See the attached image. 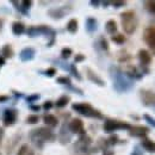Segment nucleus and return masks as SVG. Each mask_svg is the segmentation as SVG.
Wrapping results in <instances>:
<instances>
[{
	"label": "nucleus",
	"instance_id": "nucleus-37",
	"mask_svg": "<svg viewBox=\"0 0 155 155\" xmlns=\"http://www.w3.org/2000/svg\"><path fill=\"white\" fill-rule=\"evenodd\" d=\"M43 74H44V75H47L48 78L55 77V75H56V68L50 67V68H48L47 71H44V72H43Z\"/></svg>",
	"mask_w": 155,
	"mask_h": 155
},
{
	"label": "nucleus",
	"instance_id": "nucleus-10",
	"mask_svg": "<svg viewBox=\"0 0 155 155\" xmlns=\"http://www.w3.org/2000/svg\"><path fill=\"white\" fill-rule=\"evenodd\" d=\"M140 98H141V103L144 106L152 107L155 106V92L150 90H140Z\"/></svg>",
	"mask_w": 155,
	"mask_h": 155
},
{
	"label": "nucleus",
	"instance_id": "nucleus-31",
	"mask_svg": "<svg viewBox=\"0 0 155 155\" xmlns=\"http://www.w3.org/2000/svg\"><path fill=\"white\" fill-rule=\"evenodd\" d=\"M56 82L60 84V85H66V86H69V85H72V81H71V78L69 77H58L56 79Z\"/></svg>",
	"mask_w": 155,
	"mask_h": 155
},
{
	"label": "nucleus",
	"instance_id": "nucleus-22",
	"mask_svg": "<svg viewBox=\"0 0 155 155\" xmlns=\"http://www.w3.org/2000/svg\"><path fill=\"white\" fill-rule=\"evenodd\" d=\"M12 32H13V35H16V36H20V35H23L24 34V31H25V25H24V23H21V21H15V23H12Z\"/></svg>",
	"mask_w": 155,
	"mask_h": 155
},
{
	"label": "nucleus",
	"instance_id": "nucleus-36",
	"mask_svg": "<svg viewBox=\"0 0 155 155\" xmlns=\"http://www.w3.org/2000/svg\"><path fill=\"white\" fill-rule=\"evenodd\" d=\"M143 119L149 124V125H152V128H154L155 129V119L153 117L150 116V115H148V114H144L143 115Z\"/></svg>",
	"mask_w": 155,
	"mask_h": 155
},
{
	"label": "nucleus",
	"instance_id": "nucleus-52",
	"mask_svg": "<svg viewBox=\"0 0 155 155\" xmlns=\"http://www.w3.org/2000/svg\"><path fill=\"white\" fill-rule=\"evenodd\" d=\"M104 155H114L112 152H109V150H106V152H104Z\"/></svg>",
	"mask_w": 155,
	"mask_h": 155
},
{
	"label": "nucleus",
	"instance_id": "nucleus-9",
	"mask_svg": "<svg viewBox=\"0 0 155 155\" xmlns=\"http://www.w3.org/2000/svg\"><path fill=\"white\" fill-rule=\"evenodd\" d=\"M72 10H73L72 5H63V6H60V7H56V8L49 10V11H48V15H49L50 18L58 20V19L64 18Z\"/></svg>",
	"mask_w": 155,
	"mask_h": 155
},
{
	"label": "nucleus",
	"instance_id": "nucleus-50",
	"mask_svg": "<svg viewBox=\"0 0 155 155\" xmlns=\"http://www.w3.org/2000/svg\"><path fill=\"white\" fill-rule=\"evenodd\" d=\"M4 64H5V58H2V56H0V67L4 66Z\"/></svg>",
	"mask_w": 155,
	"mask_h": 155
},
{
	"label": "nucleus",
	"instance_id": "nucleus-20",
	"mask_svg": "<svg viewBox=\"0 0 155 155\" xmlns=\"http://www.w3.org/2000/svg\"><path fill=\"white\" fill-rule=\"evenodd\" d=\"M98 29V20L93 17H88L86 19V30L88 34H93L96 32Z\"/></svg>",
	"mask_w": 155,
	"mask_h": 155
},
{
	"label": "nucleus",
	"instance_id": "nucleus-33",
	"mask_svg": "<svg viewBox=\"0 0 155 155\" xmlns=\"http://www.w3.org/2000/svg\"><path fill=\"white\" fill-rule=\"evenodd\" d=\"M99 45L103 50L105 51H109V43H107V39L105 38L104 36H100L99 37Z\"/></svg>",
	"mask_w": 155,
	"mask_h": 155
},
{
	"label": "nucleus",
	"instance_id": "nucleus-27",
	"mask_svg": "<svg viewBox=\"0 0 155 155\" xmlns=\"http://www.w3.org/2000/svg\"><path fill=\"white\" fill-rule=\"evenodd\" d=\"M143 4H144V8H146V11H147L149 15L155 16V1L149 0V1H144Z\"/></svg>",
	"mask_w": 155,
	"mask_h": 155
},
{
	"label": "nucleus",
	"instance_id": "nucleus-48",
	"mask_svg": "<svg viewBox=\"0 0 155 155\" xmlns=\"http://www.w3.org/2000/svg\"><path fill=\"white\" fill-rule=\"evenodd\" d=\"M10 99L8 96H0V103H2V101H7Z\"/></svg>",
	"mask_w": 155,
	"mask_h": 155
},
{
	"label": "nucleus",
	"instance_id": "nucleus-35",
	"mask_svg": "<svg viewBox=\"0 0 155 155\" xmlns=\"http://www.w3.org/2000/svg\"><path fill=\"white\" fill-rule=\"evenodd\" d=\"M20 4H21V11H23V13H28V10L31 7L32 1H30V0H24V1H21Z\"/></svg>",
	"mask_w": 155,
	"mask_h": 155
},
{
	"label": "nucleus",
	"instance_id": "nucleus-28",
	"mask_svg": "<svg viewBox=\"0 0 155 155\" xmlns=\"http://www.w3.org/2000/svg\"><path fill=\"white\" fill-rule=\"evenodd\" d=\"M17 155H35V153H34V150L28 144H24V146H21L19 148Z\"/></svg>",
	"mask_w": 155,
	"mask_h": 155
},
{
	"label": "nucleus",
	"instance_id": "nucleus-19",
	"mask_svg": "<svg viewBox=\"0 0 155 155\" xmlns=\"http://www.w3.org/2000/svg\"><path fill=\"white\" fill-rule=\"evenodd\" d=\"M141 146H142V148H143L146 152H148V153H150V154H155V142L154 141H152V140H149V138L146 137V138L142 140Z\"/></svg>",
	"mask_w": 155,
	"mask_h": 155
},
{
	"label": "nucleus",
	"instance_id": "nucleus-12",
	"mask_svg": "<svg viewBox=\"0 0 155 155\" xmlns=\"http://www.w3.org/2000/svg\"><path fill=\"white\" fill-rule=\"evenodd\" d=\"M68 129L72 134H78V135H84L85 133V128H84V122L79 118H73L69 123H68Z\"/></svg>",
	"mask_w": 155,
	"mask_h": 155
},
{
	"label": "nucleus",
	"instance_id": "nucleus-8",
	"mask_svg": "<svg viewBox=\"0 0 155 155\" xmlns=\"http://www.w3.org/2000/svg\"><path fill=\"white\" fill-rule=\"evenodd\" d=\"M137 58L140 60V64H141V73L142 74H148L149 73V64L152 63L150 53L146 49H141V50H138Z\"/></svg>",
	"mask_w": 155,
	"mask_h": 155
},
{
	"label": "nucleus",
	"instance_id": "nucleus-32",
	"mask_svg": "<svg viewBox=\"0 0 155 155\" xmlns=\"http://www.w3.org/2000/svg\"><path fill=\"white\" fill-rule=\"evenodd\" d=\"M69 71H71V74L77 80H81V79H82V78H81V74L79 73V71H78L75 64H71V66H69Z\"/></svg>",
	"mask_w": 155,
	"mask_h": 155
},
{
	"label": "nucleus",
	"instance_id": "nucleus-53",
	"mask_svg": "<svg viewBox=\"0 0 155 155\" xmlns=\"http://www.w3.org/2000/svg\"><path fill=\"white\" fill-rule=\"evenodd\" d=\"M1 26H2V20L0 19V29H1Z\"/></svg>",
	"mask_w": 155,
	"mask_h": 155
},
{
	"label": "nucleus",
	"instance_id": "nucleus-41",
	"mask_svg": "<svg viewBox=\"0 0 155 155\" xmlns=\"http://www.w3.org/2000/svg\"><path fill=\"white\" fill-rule=\"evenodd\" d=\"M114 7H123L127 5V1H110Z\"/></svg>",
	"mask_w": 155,
	"mask_h": 155
},
{
	"label": "nucleus",
	"instance_id": "nucleus-46",
	"mask_svg": "<svg viewBox=\"0 0 155 155\" xmlns=\"http://www.w3.org/2000/svg\"><path fill=\"white\" fill-rule=\"evenodd\" d=\"M100 4H101V1H99V0H91L90 1V5L93 6V7H98Z\"/></svg>",
	"mask_w": 155,
	"mask_h": 155
},
{
	"label": "nucleus",
	"instance_id": "nucleus-16",
	"mask_svg": "<svg viewBox=\"0 0 155 155\" xmlns=\"http://www.w3.org/2000/svg\"><path fill=\"white\" fill-rule=\"evenodd\" d=\"M17 119V111L12 110V109H6L4 111V116H2V123L5 127H10L12 125Z\"/></svg>",
	"mask_w": 155,
	"mask_h": 155
},
{
	"label": "nucleus",
	"instance_id": "nucleus-7",
	"mask_svg": "<svg viewBox=\"0 0 155 155\" xmlns=\"http://www.w3.org/2000/svg\"><path fill=\"white\" fill-rule=\"evenodd\" d=\"M91 143H92L91 137H88L86 134L80 135L79 140L77 141V143L74 144L75 150H77L78 153H80V154H91V148H90Z\"/></svg>",
	"mask_w": 155,
	"mask_h": 155
},
{
	"label": "nucleus",
	"instance_id": "nucleus-39",
	"mask_svg": "<svg viewBox=\"0 0 155 155\" xmlns=\"http://www.w3.org/2000/svg\"><path fill=\"white\" fill-rule=\"evenodd\" d=\"M107 140V143H109V146H115V144H117L118 143V141H119V138H118V136L117 135H111L109 138H106Z\"/></svg>",
	"mask_w": 155,
	"mask_h": 155
},
{
	"label": "nucleus",
	"instance_id": "nucleus-44",
	"mask_svg": "<svg viewBox=\"0 0 155 155\" xmlns=\"http://www.w3.org/2000/svg\"><path fill=\"white\" fill-rule=\"evenodd\" d=\"M122 53H123V56H120V58H119V61H120V62H127V61H129V60L131 58V56H130V55L125 54L124 51H122Z\"/></svg>",
	"mask_w": 155,
	"mask_h": 155
},
{
	"label": "nucleus",
	"instance_id": "nucleus-3",
	"mask_svg": "<svg viewBox=\"0 0 155 155\" xmlns=\"http://www.w3.org/2000/svg\"><path fill=\"white\" fill-rule=\"evenodd\" d=\"M120 20H122V28H123L124 32L128 35H133L136 31L137 24H138L135 11L129 10V11L120 13Z\"/></svg>",
	"mask_w": 155,
	"mask_h": 155
},
{
	"label": "nucleus",
	"instance_id": "nucleus-11",
	"mask_svg": "<svg viewBox=\"0 0 155 155\" xmlns=\"http://www.w3.org/2000/svg\"><path fill=\"white\" fill-rule=\"evenodd\" d=\"M143 41L155 55V26H148L143 31Z\"/></svg>",
	"mask_w": 155,
	"mask_h": 155
},
{
	"label": "nucleus",
	"instance_id": "nucleus-49",
	"mask_svg": "<svg viewBox=\"0 0 155 155\" xmlns=\"http://www.w3.org/2000/svg\"><path fill=\"white\" fill-rule=\"evenodd\" d=\"M2 137H4V130L0 128V144H1V141H2Z\"/></svg>",
	"mask_w": 155,
	"mask_h": 155
},
{
	"label": "nucleus",
	"instance_id": "nucleus-25",
	"mask_svg": "<svg viewBox=\"0 0 155 155\" xmlns=\"http://www.w3.org/2000/svg\"><path fill=\"white\" fill-rule=\"evenodd\" d=\"M1 56L5 58H11L13 56V49L10 44H5L2 48H1Z\"/></svg>",
	"mask_w": 155,
	"mask_h": 155
},
{
	"label": "nucleus",
	"instance_id": "nucleus-2",
	"mask_svg": "<svg viewBox=\"0 0 155 155\" xmlns=\"http://www.w3.org/2000/svg\"><path fill=\"white\" fill-rule=\"evenodd\" d=\"M29 137L31 140V142L38 148L42 149L44 143L45 142H53L55 141L56 136L53 133L51 129H48V128H37V129H34L29 133Z\"/></svg>",
	"mask_w": 155,
	"mask_h": 155
},
{
	"label": "nucleus",
	"instance_id": "nucleus-21",
	"mask_svg": "<svg viewBox=\"0 0 155 155\" xmlns=\"http://www.w3.org/2000/svg\"><path fill=\"white\" fill-rule=\"evenodd\" d=\"M43 122H44L45 125H48V127H50V128H55V127L58 124V119L56 118V116L50 115V114L44 115V117H43Z\"/></svg>",
	"mask_w": 155,
	"mask_h": 155
},
{
	"label": "nucleus",
	"instance_id": "nucleus-26",
	"mask_svg": "<svg viewBox=\"0 0 155 155\" xmlns=\"http://www.w3.org/2000/svg\"><path fill=\"white\" fill-rule=\"evenodd\" d=\"M68 103H69V97H68V96H61V97L56 100L55 106H56L58 109H63V107H66V105H67Z\"/></svg>",
	"mask_w": 155,
	"mask_h": 155
},
{
	"label": "nucleus",
	"instance_id": "nucleus-5",
	"mask_svg": "<svg viewBox=\"0 0 155 155\" xmlns=\"http://www.w3.org/2000/svg\"><path fill=\"white\" fill-rule=\"evenodd\" d=\"M72 109L78 112L79 115L85 117H90V118H96V119H101L103 115L100 111H98L97 109H94L91 104L88 103H74L72 105Z\"/></svg>",
	"mask_w": 155,
	"mask_h": 155
},
{
	"label": "nucleus",
	"instance_id": "nucleus-13",
	"mask_svg": "<svg viewBox=\"0 0 155 155\" xmlns=\"http://www.w3.org/2000/svg\"><path fill=\"white\" fill-rule=\"evenodd\" d=\"M58 141L61 144H68L72 141V133L69 131L67 123H63V125L61 127V130L58 134Z\"/></svg>",
	"mask_w": 155,
	"mask_h": 155
},
{
	"label": "nucleus",
	"instance_id": "nucleus-4",
	"mask_svg": "<svg viewBox=\"0 0 155 155\" xmlns=\"http://www.w3.org/2000/svg\"><path fill=\"white\" fill-rule=\"evenodd\" d=\"M28 35H29L30 37H36V36H39V35H44L45 37H48V41H49V43L47 44L48 47L54 45V43H55V37H56L55 30H53L50 26H47V25L30 26L29 30H28Z\"/></svg>",
	"mask_w": 155,
	"mask_h": 155
},
{
	"label": "nucleus",
	"instance_id": "nucleus-47",
	"mask_svg": "<svg viewBox=\"0 0 155 155\" xmlns=\"http://www.w3.org/2000/svg\"><path fill=\"white\" fill-rule=\"evenodd\" d=\"M30 109H31L32 111H39V110H41V106H38V105H31Z\"/></svg>",
	"mask_w": 155,
	"mask_h": 155
},
{
	"label": "nucleus",
	"instance_id": "nucleus-24",
	"mask_svg": "<svg viewBox=\"0 0 155 155\" xmlns=\"http://www.w3.org/2000/svg\"><path fill=\"white\" fill-rule=\"evenodd\" d=\"M78 30H79V21L75 18H72V19L68 20L67 23V31L71 32V34H77Z\"/></svg>",
	"mask_w": 155,
	"mask_h": 155
},
{
	"label": "nucleus",
	"instance_id": "nucleus-29",
	"mask_svg": "<svg viewBox=\"0 0 155 155\" xmlns=\"http://www.w3.org/2000/svg\"><path fill=\"white\" fill-rule=\"evenodd\" d=\"M112 42H115L116 44H123L124 42H125V36L123 35V34H116V35H114L112 37Z\"/></svg>",
	"mask_w": 155,
	"mask_h": 155
},
{
	"label": "nucleus",
	"instance_id": "nucleus-43",
	"mask_svg": "<svg viewBox=\"0 0 155 155\" xmlns=\"http://www.w3.org/2000/svg\"><path fill=\"white\" fill-rule=\"evenodd\" d=\"M85 58H86L85 55H82V54H77V55H75V58H74V62H75V63L82 62V61H85Z\"/></svg>",
	"mask_w": 155,
	"mask_h": 155
},
{
	"label": "nucleus",
	"instance_id": "nucleus-38",
	"mask_svg": "<svg viewBox=\"0 0 155 155\" xmlns=\"http://www.w3.org/2000/svg\"><path fill=\"white\" fill-rule=\"evenodd\" d=\"M26 122L29 124H37L39 122V117L36 116V115H30V116L26 118Z\"/></svg>",
	"mask_w": 155,
	"mask_h": 155
},
{
	"label": "nucleus",
	"instance_id": "nucleus-51",
	"mask_svg": "<svg viewBox=\"0 0 155 155\" xmlns=\"http://www.w3.org/2000/svg\"><path fill=\"white\" fill-rule=\"evenodd\" d=\"M101 4H103V6H104V7H107V6H109V4H110V1H101Z\"/></svg>",
	"mask_w": 155,
	"mask_h": 155
},
{
	"label": "nucleus",
	"instance_id": "nucleus-1",
	"mask_svg": "<svg viewBox=\"0 0 155 155\" xmlns=\"http://www.w3.org/2000/svg\"><path fill=\"white\" fill-rule=\"evenodd\" d=\"M109 71H110V75L112 78L114 88L116 90L117 92H119V93L128 92L134 87V81L127 77L120 71V68H118L116 66H111Z\"/></svg>",
	"mask_w": 155,
	"mask_h": 155
},
{
	"label": "nucleus",
	"instance_id": "nucleus-18",
	"mask_svg": "<svg viewBox=\"0 0 155 155\" xmlns=\"http://www.w3.org/2000/svg\"><path fill=\"white\" fill-rule=\"evenodd\" d=\"M35 53H36V51H35L34 48L28 47V48H24V49L20 51L19 58L23 62H29V61L34 60V58H35Z\"/></svg>",
	"mask_w": 155,
	"mask_h": 155
},
{
	"label": "nucleus",
	"instance_id": "nucleus-45",
	"mask_svg": "<svg viewBox=\"0 0 155 155\" xmlns=\"http://www.w3.org/2000/svg\"><path fill=\"white\" fill-rule=\"evenodd\" d=\"M130 155H143V153H142V150H141V148H140L138 146H135L134 150L131 152V154Z\"/></svg>",
	"mask_w": 155,
	"mask_h": 155
},
{
	"label": "nucleus",
	"instance_id": "nucleus-23",
	"mask_svg": "<svg viewBox=\"0 0 155 155\" xmlns=\"http://www.w3.org/2000/svg\"><path fill=\"white\" fill-rule=\"evenodd\" d=\"M105 30H106V32L107 34H110V35H116L117 34V30H118V26H117V23L116 20L114 19H110L106 21V24H105Z\"/></svg>",
	"mask_w": 155,
	"mask_h": 155
},
{
	"label": "nucleus",
	"instance_id": "nucleus-14",
	"mask_svg": "<svg viewBox=\"0 0 155 155\" xmlns=\"http://www.w3.org/2000/svg\"><path fill=\"white\" fill-rule=\"evenodd\" d=\"M149 134V129L143 125H135L129 129V135L134 137H140V138H146Z\"/></svg>",
	"mask_w": 155,
	"mask_h": 155
},
{
	"label": "nucleus",
	"instance_id": "nucleus-17",
	"mask_svg": "<svg viewBox=\"0 0 155 155\" xmlns=\"http://www.w3.org/2000/svg\"><path fill=\"white\" fill-rule=\"evenodd\" d=\"M124 74L129 78L130 80H134V79L140 80V79H142V78H143V74L141 73V71H138V69H137V67L131 66V64L127 67V69H125V73H124Z\"/></svg>",
	"mask_w": 155,
	"mask_h": 155
},
{
	"label": "nucleus",
	"instance_id": "nucleus-6",
	"mask_svg": "<svg viewBox=\"0 0 155 155\" xmlns=\"http://www.w3.org/2000/svg\"><path fill=\"white\" fill-rule=\"evenodd\" d=\"M131 128V125L127 122L123 120H117V119H106L104 123V131L107 134H111L116 130H129Z\"/></svg>",
	"mask_w": 155,
	"mask_h": 155
},
{
	"label": "nucleus",
	"instance_id": "nucleus-30",
	"mask_svg": "<svg viewBox=\"0 0 155 155\" xmlns=\"http://www.w3.org/2000/svg\"><path fill=\"white\" fill-rule=\"evenodd\" d=\"M72 53H73V50L71 48H68V47L62 48V50H61V58H63V60H68V58L72 56Z\"/></svg>",
	"mask_w": 155,
	"mask_h": 155
},
{
	"label": "nucleus",
	"instance_id": "nucleus-42",
	"mask_svg": "<svg viewBox=\"0 0 155 155\" xmlns=\"http://www.w3.org/2000/svg\"><path fill=\"white\" fill-rule=\"evenodd\" d=\"M54 106V104H53V101H50V100H47L44 104H43V110H45V111H48V110H50L51 107Z\"/></svg>",
	"mask_w": 155,
	"mask_h": 155
},
{
	"label": "nucleus",
	"instance_id": "nucleus-34",
	"mask_svg": "<svg viewBox=\"0 0 155 155\" xmlns=\"http://www.w3.org/2000/svg\"><path fill=\"white\" fill-rule=\"evenodd\" d=\"M109 147H110V146H109V143H107V140H106V138H100V140H99V142H98V148H100L101 150L106 152Z\"/></svg>",
	"mask_w": 155,
	"mask_h": 155
},
{
	"label": "nucleus",
	"instance_id": "nucleus-15",
	"mask_svg": "<svg viewBox=\"0 0 155 155\" xmlns=\"http://www.w3.org/2000/svg\"><path fill=\"white\" fill-rule=\"evenodd\" d=\"M85 71H86V77H87V79H88L91 82L96 84V85L100 86V87H104V86L106 85V84H105V81L99 77L93 69H91L90 67H86V68H85Z\"/></svg>",
	"mask_w": 155,
	"mask_h": 155
},
{
	"label": "nucleus",
	"instance_id": "nucleus-40",
	"mask_svg": "<svg viewBox=\"0 0 155 155\" xmlns=\"http://www.w3.org/2000/svg\"><path fill=\"white\" fill-rule=\"evenodd\" d=\"M41 96H39L38 93H35V94H31V96H28L26 97V101L28 103H34V101H36V100H38Z\"/></svg>",
	"mask_w": 155,
	"mask_h": 155
}]
</instances>
